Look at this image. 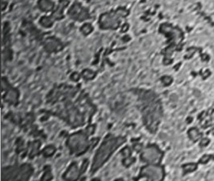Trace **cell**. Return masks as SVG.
I'll use <instances>...</instances> for the list:
<instances>
[{"mask_svg": "<svg viewBox=\"0 0 214 181\" xmlns=\"http://www.w3.org/2000/svg\"><path fill=\"white\" fill-rule=\"evenodd\" d=\"M40 5H41V7L46 11L50 10L52 7V3L49 0H41Z\"/></svg>", "mask_w": 214, "mask_h": 181, "instance_id": "cell-2", "label": "cell"}, {"mask_svg": "<svg viewBox=\"0 0 214 181\" xmlns=\"http://www.w3.org/2000/svg\"><path fill=\"white\" fill-rule=\"evenodd\" d=\"M185 170V172H192V171H194L196 168H197V165L196 164H188V165H186L185 167H184Z\"/></svg>", "mask_w": 214, "mask_h": 181, "instance_id": "cell-3", "label": "cell"}, {"mask_svg": "<svg viewBox=\"0 0 214 181\" xmlns=\"http://www.w3.org/2000/svg\"><path fill=\"white\" fill-rule=\"evenodd\" d=\"M208 142H209V140H208V138H204V139H202V141L200 142V146H201V147H205V146H206V145L208 143Z\"/></svg>", "mask_w": 214, "mask_h": 181, "instance_id": "cell-5", "label": "cell"}, {"mask_svg": "<svg viewBox=\"0 0 214 181\" xmlns=\"http://www.w3.org/2000/svg\"><path fill=\"white\" fill-rule=\"evenodd\" d=\"M188 135H189L190 138L193 141L198 140V139L200 138V132H199L198 130L196 129V128H192L191 130H188Z\"/></svg>", "mask_w": 214, "mask_h": 181, "instance_id": "cell-1", "label": "cell"}, {"mask_svg": "<svg viewBox=\"0 0 214 181\" xmlns=\"http://www.w3.org/2000/svg\"><path fill=\"white\" fill-rule=\"evenodd\" d=\"M209 159H210V156H209V155H204L202 158L200 159V163H202V164H205L206 162H208Z\"/></svg>", "mask_w": 214, "mask_h": 181, "instance_id": "cell-4", "label": "cell"}]
</instances>
